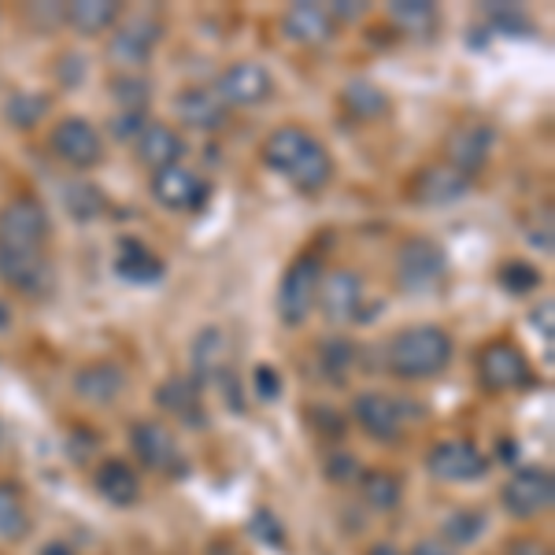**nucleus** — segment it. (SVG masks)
Segmentation results:
<instances>
[{
	"label": "nucleus",
	"mask_w": 555,
	"mask_h": 555,
	"mask_svg": "<svg viewBox=\"0 0 555 555\" xmlns=\"http://www.w3.org/2000/svg\"><path fill=\"white\" fill-rule=\"evenodd\" d=\"M49 149L56 152V159H64L67 167H75V171H93V167H101V159H104L101 133H96L93 122L82 119V115L60 119L49 133Z\"/></svg>",
	"instance_id": "nucleus-9"
},
{
	"label": "nucleus",
	"mask_w": 555,
	"mask_h": 555,
	"mask_svg": "<svg viewBox=\"0 0 555 555\" xmlns=\"http://www.w3.org/2000/svg\"><path fill=\"white\" fill-rule=\"evenodd\" d=\"M363 500L374 512H397L400 500H404V478L392 470H366L360 478Z\"/></svg>",
	"instance_id": "nucleus-28"
},
{
	"label": "nucleus",
	"mask_w": 555,
	"mask_h": 555,
	"mask_svg": "<svg viewBox=\"0 0 555 555\" xmlns=\"http://www.w3.org/2000/svg\"><path fill=\"white\" fill-rule=\"evenodd\" d=\"M175 112L193 130H219L227 122V107H222V101L211 89H185L175 101Z\"/></svg>",
	"instance_id": "nucleus-26"
},
{
	"label": "nucleus",
	"mask_w": 555,
	"mask_h": 555,
	"mask_svg": "<svg viewBox=\"0 0 555 555\" xmlns=\"http://www.w3.org/2000/svg\"><path fill=\"white\" fill-rule=\"evenodd\" d=\"M341 104L356 115V119H363V122L366 119H378V115L389 112V96H385L378 86L363 82V78H356V82L345 86Z\"/></svg>",
	"instance_id": "nucleus-32"
},
{
	"label": "nucleus",
	"mask_w": 555,
	"mask_h": 555,
	"mask_svg": "<svg viewBox=\"0 0 555 555\" xmlns=\"http://www.w3.org/2000/svg\"><path fill=\"white\" fill-rule=\"evenodd\" d=\"M30 512H26V500L20 486L12 481H0V537L4 541H23L30 537Z\"/></svg>",
	"instance_id": "nucleus-29"
},
{
	"label": "nucleus",
	"mask_w": 555,
	"mask_h": 555,
	"mask_svg": "<svg viewBox=\"0 0 555 555\" xmlns=\"http://www.w3.org/2000/svg\"><path fill=\"white\" fill-rule=\"evenodd\" d=\"M470 193V178L460 175L449 164H429L423 167L408 185V196L415 204H426V208H444V204H455Z\"/></svg>",
	"instance_id": "nucleus-16"
},
{
	"label": "nucleus",
	"mask_w": 555,
	"mask_h": 555,
	"mask_svg": "<svg viewBox=\"0 0 555 555\" xmlns=\"http://www.w3.org/2000/svg\"><path fill=\"white\" fill-rule=\"evenodd\" d=\"M500 504L504 512L518 518V522H530V518H541L552 512L555 504V478L548 467H522L515 470L512 478L500 489Z\"/></svg>",
	"instance_id": "nucleus-7"
},
{
	"label": "nucleus",
	"mask_w": 555,
	"mask_h": 555,
	"mask_svg": "<svg viewBox=\"0 0 555 555\" xmlns=\"http://www.w3.org/2000/svg\"><path fill=\"white\" fill-rule=\"evenodd\" d=\"M49 211L38 196L20 193L0 208V256H38L49 241Z\"/></svg>",
	"instance_id": "nucleus-3"
},
{
	"label": "nucleus",
	"mask_w": 555,
	"mask_h": 555,
	"mask_svg": "<svg viewBox=\"0 0 555 555\" xmlns=\"http://www.w3.org/2000/svg\"><path fill=\"white\" fill-rule=\"evenodd\" d=\"M60 64H64V67L56 70L60 82H67V86H78V82H82V75H86L82 56H64V60H60Z\"/></svg>",
	"instance_id": "nucleus-43"
},
{
	"label": "nucleus",
	"mask_w": 555,
	"mask_h": 555,
	"mask_svg": "<svg viewBox=\"0 0 555 555\" xmlns=\"http://www.w3.org/2000/svg\"><path fill=\"white\" fill-rule=\"evenodd\" d=\"M211 93L219 96L227 112L230 107H259L274 96V78H271V70L263 64H256V60H237V64H230L215 78Z\"/></svg>",
	"instance_id": "nucleus-8"
},
{
	"label": "nucleus",
	"mask_w": 555,
	"mask_h": 555,
	"mask_svg": "<svg viewBox=\"0 0 555 555\" xmlns=\"http://www.w3.org/2000/svg\"><path fill=\"white\" fill-rule=\"evenodd\" d=\"M127 371L115 360H96L75 374V397L89 408H107L127 392Z\"/></svg>",
	"instance_id": "nucleus-17"
},
{
	"label": "nucleus",
	"mask_w": 555,
	"mask_h": 555,
	"mask_svg": "<svg viewBox=\"0 0 555 555\" xmlns=\"http://www.w3.org/2000/svg\"><path fill=\"white\" fill-rule=\"evenodd\" d=\"M152 196L167 211H201L211 196V185L185 164H175L152 175Z\"/></svg>",
	"instance_id": "nucleus-15"
},
{
	"label": "nucleus",
	"mask_w": 555,
	"mask_h": 555,
	"mask_svg": "<svg viewBox=\"0 0 555 555\" xmlns=\"http://www.w3.org/2000/svg\"><path fill=\"white\" fill-rule=\"evenodd\" d=\"M492 138L496 133H492L489 122H463V127H455L449 138V167L474 178V171H481L489 164Z\"/></svg>",
	"instance_id": "nucleus-19"
},
{
	"label": "nucleus",
	"mask_w": 555,
	"mask_h": 555,
	"mask_svg": "<svg viewBox=\"0 0 555 555\" xmlns=\"http://www.w3.org/2000/svg\"><path fill=\"white\" fill-rule=\"evenodd\" d=\"M282 34L293 44H304V49H319L337 34L334 15L326 12V4H293L289 12L282 15Z\"/></svg>",
	"instance_id": "nucleus-20"
},
{
	"label": "nucleus",
	"mask_w": 555,
	"mask_h": 555,
	"mask_svg": "<svg viewBox=\"0 0 555 555\" xmlns=\"http://www.w3.org/2000/svg\"><path fill=\"white\" fill-rule=\"evenodd\" d=\"M149 127V119H145V112H119L112 119V133L119 141H138V133Z\"/></svg>",
	"instance_id": "nucleus-42"
},
{
	"label": "nucleus",
	"mask_w": 555,
	"mask_h": 555,
	"mask_svg": "<svg viewBox=\"0 0 555 555\" xmlns=\"http://www.w3.org/2000/svg\"><path fill=\"white\" fill-rule=\"evenodd\" d=\"M315 308L322 311V319L330 326H348V322L360 319L363 311V282L356 271H330L322 274L319 293H315Z\"/></svg>",
	"instance_id": "nucleus-14"
},
{
	"label": "nucleus",
	"mask_w": 555,
	"mask_h": 555,
	"mask_svg": "<svg viewBox=\"0 0 555 555\" xmlns=\"http://www.w3.org/2000/svg\"><path fill=\"white\" fill-rule=\"evenodd\" d=\"M248 530H253L263 544H274V548H285V533L282 526H278V518L267 512V507H259V512L248 518Z\"/></svg>",
	"instance_id": "nucleus-40"
},
{
	"label": "nucleus",
	"mask_w": 555,
	"mask_h": 555,
	"mask_svg": "<svg viewBox=\"0 0 555 555\" xmlns=\"http://www.w3.org/2000/svg\"><path fill=\"white\" fill-rule=\"evenodd\" d=\"M449 278V256L434 237H408L397 248V285L404 293L426 297V293L441 289Z\"/></svg>",
	"instance_id": "nucleus-4"
},
{
	"label": "nucleus",
	"mask_w": 555,
	"mask_h": 555,
	"mask_svg": "<svg viewBox=\"0 0 555 555\" xmlns=\"http://www.w3.org/2000/svg\"><path fill=\"white\" fill-rule=\"evenodd\" d=\"M304 418H308V426L315 429V434H322L326 441H341L345 437V429H348V423H345V415L341 411H334L330 404H308L304 408Z\"/></svg>",
	"instance_id": "nucleus-38"
},
{
	"label": "nucleus",
	"mask_w": 555,
	"mask_h": 555,
	"mask_svg": "<svg viewBox=\"0 0 555 555\" xmlns=\"http://www.w3.org/2000/svg\"><path fill=\"white\" fill-rule=\"evenodd\" d=\"M481 533H486V515H481L478 507H460V512H452L441 526V541L452 544V548L474 544Z\"/></svg>",
	"instance_id": "nucleus-34"
},
{
	"label": "nucleus",
	"mask_w": 555,
	"mask_h": 555,
	"mask_svg": "<svg viewBox=\"0 0 555 555\" xmlns=\"http://www.w3.org/2000/svg\"><path fill=\"white\" fill-rule=\"evenodd\" d=\"M352 418L366 437L382 444H397L408 426V408L389 392H360L352 400Z\"/></svg>",
	"instance_id": "nucleus-13"
},
{
	"label": "nucleus",
	"mask_w": 555,
	"mask_h": 555,
	"mask_svg": "<svg viewBox=\"0 0 555 555\" xmlns=\"http://www.w3.org/2000/svg\"><path fill=\"white\" fill-rule=\"evenodd\" d=\"M182 156H185L182 133L175 127H167V122H149V127L138 133V159L152 175L164 171V167L182 164Z\"/></svg>",
	"instance_id": "nucleus-22"
},
{
	"label": "nucleus",
	"mask_w": 555,
	"mask_h": 555,
	"mask_svg": "<svg viewBox=\"0 0 555 555\" xmlns=\"http://www.w3.org/2000/svg\"><path fill=\"white\" fill-rule=\"evenodd\" d=\"M411 555H460L452 548V544H444L441 537H429V541H418L415 548H411Z\"/></svg>",
	"instance_id": "nucleus-46"
},
{
	"label": "nucleus",
	"mask_w": 555,
	"mask_h": 555,
	"mask_svg": "<svg viewBox=\"0 0 555 555\" xmlns=\"http://www.w3.org/2000/svg\"><path fill=\"white\" fill-rule=\"evenodd\" d=\"M107 89H112V96L119 101L122 112H145L149 93H152L149 78H141V75H115Z\"/></svg>",
	"instance_id": "nucleus-35"
},
{
	"label": "nucleus",
	"mask_w": 555,
	"mask_h": 555,
	"mask_svg": "<svg viewBox=\"0 0 555 555\" xmlns=\"http://www.w3.org/2000/svg\"><path fill=\"white\" fill-rule=\"evenodd\" d=\"M478 378L489 392H512V389H526L530 385V360L515 341H489L478 352Z\"/></svg>",
	"instance_id": "nucleus-10"
},
{
	"label": "nucleus",
	"mask_w": 555,
	"mask_h": 555,
	"mask_svg": "<svg viewBox=\"0 0 555 555\" xmlns=\"http://www.w3.org/2000/svg\"><path fill=\"white\" fill-rule=\"evenodd\" d=\"M507 555H552L548 544L537 541V537H518V541L507 544Z\"/></svg>",
	"instance_id": "nucleus-45"
},
{
	"label": "nucleus",
	"mask_w": 555,
	"mask_h": 555,
	"mask_svg": "<svg viewBox=\"0 0 555 555\" xmlns=\"http://www.w3.org/2000/svg\"><path fill=\"white\" fill-rule=\"evenodd\" d=\"M319 356H322V366H326L330 378L345 382V371L356 363V345L348 341V337H330V341H322Z\"/></svg>",
	"instance_id": "nucleus-36"
},
{
	"label": "nucleus",
	"mask_w": 555,
	"mask_h": 555,
	"mask_svg": "<svg viewBox=\"0 0 555 555\" xmlns=\"http://www.w3.org/2000/svg\"><path fill=\"white\" fill-rule=\"evenodd\" d=\"M222 352H227V337L219 326H204L193 341V374L201 382H222Z\"/></svg>",
	"instance_id": "nucleus-27"
},
{
	"label": "nucleus",
	"mask_w": 555,
	"mask_h": 555,
	"mask_svg": "<svg viewBox=\"0 0 555 555\" xmlns=\"http://www.w3.org/2000/svg\"><path fill=\"white\" fill-rule=\"evenodd\" d=\"M426 470L444 486H470L489 474V460L470 441H437L426 455Z\"/></svg>",
	"instance_id": "nucleus-11"
},
{
	"label": "nucleus",
	"mask_w": 555,
	"mask_h": 555,
	"mask_svg": "<svg viewBox=\"0 0 555 555\" xmlns=\"http://www.w3.org/2000/svg\"><path fill=\"white\" fill-rule=\"evenodd\" d=\"M326 12L334 15V23H348L366 15V4H356V0H341V4H326Z\"/></svg>",
	"instance_id": "nucleus-44"
},
{
	"label": "nucleus",
	"mask_w": 555,
	"mask_h": 555,
	"mask_svg": "<svg viewBox=\"0 0 555 555\" xmlns=\"http://www.w3.org/2000/svg\"><path fill=\"white\" fill-rule=\"evenodd\" d=\"M115 271L130 285H152L164 278V259H159L141 237H122L119 256H115Z\"/></svg>",
	"instance_id": "nucleus-24"
},
{
	"label": "nucleus",
	"mask_w": 555,
	"mask_h": 555,
	"mask_svg": "<svg viewBox=\"0 0 555 555\" xmlns=\"http://www.w3.org/2000/svg\"><path fill=\"white\" fill-rule=\"evenodd\" d=\"M93 489L112 507H133L141 500V474L127 460H104L93 470Z\"/></svg>",
	"instance_id": "nucleus-23"
},
{
	"label": "nucleus",
	"mask_w": 555,
	"mask_h": 555,
	"mask_svg": "<svg viewBox=\"0 0 555 555\" xmlns=\"http://www.w3.org/2000/svg\"><path fill=\"white\" fill-rule=\"evenodd\" d=\"M263 164L267 171L289 178L293 190L300 193H322L334 178V159L326 145L300 127H278L263 141Z\"/></svg>",
	"instance_id": "nucleus-1"
},
{
	"label": "nucleus",
	"mask_w": 555,
	"mask_h": 555,
	"mask_svg": "<svg viewBox=\"0 0 555 555\" xmlns=\"http://www.w3.org/2000/svg\"><path fill=\"white\" fill-rule=\"evenodd\" d=\"M319 282H322V263L319 256H297L289 263V271L282 274V285H278V297H274V308H278V319L285 326H304L315 311V293H319Z\"/></svg>",
	"instance_id": "nucleus-5"
},
{
	"label": "nucleus",
	"mask_w": 555,
	"mask_h": 555,
	"mask_svg": "<svg viewBox=\"0 0 555 555\" xmlns=\"http://www.w3.org/2000/svg\"><path fill=\"white\" fill-rule=\"evenodd\" d=\"M452 363V337L441 326L426 322V326H408L385 348V366L389 374L404 382H429L444 374Z\"/></svg>",
	"instance_id": "nucleus-2"
},
{
	"label": "nucleus",
	"mask_w": 555,
	"mask_h": 555,
	"mask_svg": "<svg viewBox=\"0 0 555 555\" xmlns=\"http://www.w3.org/2000/svg\"><path fill=\"white\" fill-rule=\"evenodd\" d=\"M64 208H67V215L75 222H93V219H101V215H104L107 201H104V193L96 190L93 182L75 178V182L64 185Z\"/></svg>",
	"instance_id": "nucleus-30"
},
{
	"label": "nucleus",
	"mask_w": 555,
	"mask_h": 555,
	"mask_svg": "<svg viewBox=\"0 0 555 555\" xmlns=\"http://www.w3.org/2000/svg\"><path fill=\"white\" fill-rule=\"evenodd\" d=\"M500 285H504L507 293H518V297H526V293H533L537 285H541V271H537L533 263L512 259V263L500 267Z\"/></svg>",
	"instance_id": "nucleus-37"
},
{
	"label": "nucleus",
	"mask_w": 555,
	"mask_h": 555,
	"mask_svg": "<svg viewBox=\"0 0 555 555\" xmlns=\"http://www.w3.org/2000/svg\"><path fill=\"white\" fill-rule=\"evenodd\" d=\"M38 555H75V552L67 548V541H49V544H41Z\"/></svg>",
	"instance_id": "nucleus-48"
},
{
	"label": "nucleus",
	"mask_w": 555,
	"mask_h": 555,
	"mask_svg": "<svg viewBox=\"0 0 555 555\" xmlns=\"http://www.w3.org/2000/svg\"><path fill=\"white\" fill-rule=\"evenodd\" d=\"M156 404L167 411V415L182 418L190 429H204L208 426V408H204V397H201V385L193 378H167L164 385L156 389Z\"/></svg>",
	"instance_id": "nucleus-21"
},
{
	"label": "nucleus",
	"mask_w": 555,
	"mask_h": 555,
	"mask_svg": "<svg viewBox=\"0 0 555 555\" xmlns=\"http://www.w3.org/2000/svg\"><path fill=\"white\" fill-rule=\"evenodd\" d=\"M253 385H256V397L259 400H278L282 397V374L274 371L271 363H259L253 371Z\"/></svg>",
	"instance_id": "nucleus-41"
},
{
	"label": "nucleus",
	"mask_w": 555,
	"mask_h": 555,
	"mask_svg": "<svg viewBox=\"0 0 555 555\" xmlns=\"http://www.w3.org/2000/svg\"><path fill=\"white\" fill-rule=\"evenodd\" d=\"M8 326H12V311H8V304L0 300V334H4Z\"/></svg>",
	"instance_id": "nucleus-50"
},
{
	"label": "nucleus",
	"mask_w": 555,
	"mask_h": 555,
	"mask_svg": "<svg viewBox=\"0 0 555 555\" xmlns=\"http://www.w3.org/2000/svg\"><path fill=\"white\" fill-rule=\"evenodd\" d=\"M0 282L8 285V289L23 293V297H49L52 285H56V271H52V263L44 259V253L38 256H0Z\"/></svg>",
	"instance_id": "nucleus-18"
},
{
	"label": "nucleus",
	"mask_w": 555,
	"mask_h": 555,
	"mask_svg": "<svg viewBox=\"0 0 555 555\" xmlns=\"http://www.w3.org/2000/svg\"><path fill=\"white\" fill-rule=\"evenodd\" d=\"M159 23L152 15H130L119 23V30L107 38V64L119 70H141L152 60V49L159 44Z\"/></svg>",
	"instance_id": "nucleus-12"
},
{
	"label": "nucleus",
	"mask_w": 555,
	"mask_h": 555,
	"mask_svg": "<svg viewBox=\"0 0 555 555\" xmlns=\"http://www.w3.org/2000/svg\"><path fill=\"white\" fill-rule=\"evenodd\" d=\"M122 8L115 4V0H75V4H67L64 12H60V20H64L70 30H78L82 38H96V34L112 30L115 23H119Z\"/></svg>",
	"instance_id": "nucleus-25"
},
{
	"label": "nucleus",
	"mask_w": 555,
	"mask_h": 555,
	"mask_svg": "<svg viewBox=\"0 0 555 555\" xmlns=\"http://www.w3.org/2000/svg\"><path fill=\"white\" fill-rule=\"evenodd\" d=\"M49 112H52V96L49 93H30V89L12 93V96H8V104H4V119L12 122L15 130L38 127Z\"/></svg>",
	"instance_id": "nucleus-31"
},
{
	"label": "nucleus",
	"mask_w": 555,
	"mask_h": 555,
	"mask_svg": "<svg viewBox=\"0 0 555 555\" xmlns=\"http://www.w3.org/2000/svg\"><path fill=\"white\" fill-rule=\"evenodd\" d=\"M130 449L141 460V467L164 474V478H182V474L190 470L182 449H178L175 429L167 423H159V418H138V423L130 426Z\"/></svg>",
	"instance_id": "nucleus-6"
},
{
	"label": "nucleus",
	"mask_w": 555,
	"mask_h": 555,
	"mask_svg": "<svg viewBox=\"0 0 555 555\" xmlns=\"http://www.w3.org/2000/svg\"><path fill=\"white\" fill-rule=\"evenodd\" d=\"M326 478L334 481V486H352V481L363 478V467H360V460H356L352 452L334 449L326 455Z\"/></svg>",
	"instance_id": "nucleus-39"
},
{
	"label": "nucleus",
	"mask_w": 555,
	"mask_h": 555,
	"mask_svg": "<svg viewBox=\"0 0 555 555\" xmlns=\"http://www.w3.org/2000/svg\"><path fill=\"white\" fill-rule=\"evenodd\" d=\"M366 555H404L397 548V544H389V541H378V544H371V548H366Z\"/></svg>",
	"instance_id": "nucleus-49"
},
{
	"label": "nucleus",
	"mask_w": 555,
	"mask_h": 555,
	"mask_svg": "<svg viewBox=\"0 0 555 555\" xmlns=\"http://www.w3.org/2000/svg\"><path fill=\"white\" fill-rule=\"evenodd\" d=\"M552 315H555V308H552V300H544L541 308H533V322L541 326V334L552 341Z\"/></svg>",
	"instance_id": "nucleus-47"
},
{
	"label": "nucleus",
	"mask_w": 555,
	"mask_h": 555,
	"mask_svg": "<svg viewBox=\"0 0 555 555\" xmlns=\"http://www.w3.org/2000/svg\"><path fill=\"white\" fill-rule=\"evenodd\" d=\"M389 20L400 26V30H408V34H434L437 30V8L434 4H426V0H397V4H389Z\"/></svg>",
	"instance_id": "nucleus-33"
}]
</instances>
